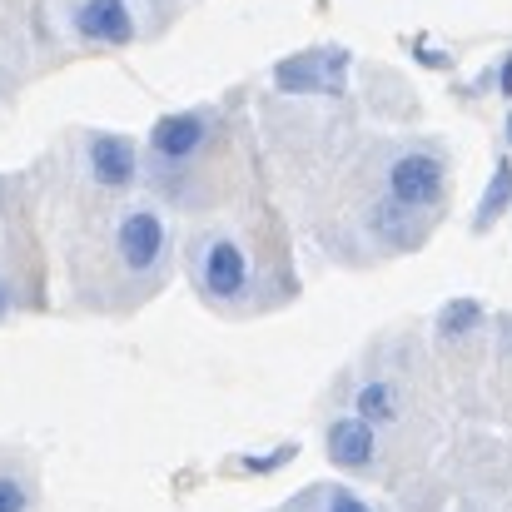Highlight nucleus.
<instances>
[{
	"label": "nucleus",
	"mask_w": 512,
	"mask_h": 512,
	"mask_svg": "<svg viewBox=\"0 0 512 512\" xmlns=\"http://www.w3.org/2000/svg\"><path fill=\"white\" fill-rule=\"evenodd\" d=\"M194 289L214 304V309H239L254 289V264L244 254V244L234 234H209L194 249Z\"/></svg>",
	"instance_id": "1"
},
{
	"label": "nucleus",
	"mask_w": 512,
	"mask_h": 512,
	"mask_svg": "<svg viewBox=\"0 0 512 512\" xmlns=\"http://www.w3.org/2000/svg\"><path fill=\"white\" fill-rule=\"evenodd\" d=\"M165 254H170V224L160 209H130L120 214L115 224V259L125 274L145 279V274H160L165 269Z\"/></svg>",
	"instance_id": "2"
},
{
	"label": "nucleus",
	"mask_w": 512,
	"mask_h": 512,
	"mask_svg": "<svg viewBox=\"0 0 512 512\" xmlns=\"http://www.w3.org/2000/svg\"><path fill=\"white\" fill-rule=\"evenodd\" d=\"M443 184H448V170L433 150H403L388 165V209L418 214V209L443 199Z\"/></svg>",
	"instance_id": "3"
},
{
	"label": "nucleus",
	"mask_w": 512,
	"mask_h": 512,
	"mask_svg": "<svg viewBox=\"0 0 512 512\" xmlns=\"http://www.w3.org/2000/svg\"><path fill=\"white\" fill-rule=\"evenodd\" d=\"M204 140H209V110H174L165 120H155L150 155H155V165L179 170V165H189L204 150Z\"/></svg>",
	"instance_id": "4"
},
{
	"label": "nucleus",
	"mask_w": 512,
	"mask_h": 512,
	"mask_svg": "<svg viewBox=\"0 0 512 512\" xmlns=\"http://www.w3.org/2000/svg\"><path fill=\"white\" fill-rule=\"evenodd\" d=\"M85 165L100 189H130L140 179V150L130 135H90Z\"/></svg>",
	"instance_id": "5"
},
{
	"label": "nucleus",
	"mask_w": 512,
	"mask_h": 512,
	"mask_svg": "<svg viewBox=\"0 0 512 512\" xmlns=\"http://www.w3.org/2000/svg\"><path fill=\"white\" fill-rule=\"evenodd\" d=\"M324 453H329L334 468L363 473V468H373V458H378V428L363 423L358 413H353V418H334V423L324 428Z\"/></svg>",
	"instance_id": "6"
},
{
	"label": "nucleus",
	"mask_w": 512,
	"mask_h": 512,
	"mask_svg": "<svg viewBox=\"0 0 512 512\" xmlns=\"http://www.w3.org/2000/svg\"><path fill=\"white\" fill-rule=\"evenodd\" d=\"M75 30L95 45H130L135 40V15L125 0H80L75 5Z\"/></svg>",
	"instance_id": "7"
},
{
	"label": "nucleus",
	"mask_w": 512,
	"mask_h": 512,
	"mask_svg": "<svg viewBox=\"0 0 512 512\" xmlns=\"http://www.w3.org/2000/svg\"><path fill=\"white\" fill-rule=\"evenodd\" d=\"M343 75V55L339 50H314L299 60L279 65V90H339Z\"/></svg>",
	"instance_id": "8"
},
{
	"label": "nucleus",
	"mask_w": 512,
	"mask_h": 512,
	"mask_svg": "<svg viewBox=\"0 0 512 512\" xmlns=\"http://www.w3.org/2000/svg\"><path fill=\"white\" fill-rule=\"evenodd\" d=\"M398 413H403V393H398V383H388V378H368V383L358 388V418H363V423L388 428Z\"/></svg>",
	"instance_id": "9"
},
{
	"label": "nucleus",
	"mask_w": 512,
	"mask_h": 512,
	"mask_svg": "<svg viewBox=\"0 0 512 512\" xmlns=\"http://www.w3.org/2000/svg\"><path fill=\"white\" fill-rule=\"evenodd\" d=\"M512 199V160H503L498 170H493V184H488V199H483V209H478V229H488L503 209H508Z\"/></svg>",
	"instance_id": "10"
},
{
	"label": "nucleus",
	"mask_w": 512,
	"mask_h": 512,
	"mask_svg": "<svg viewBox=\"0 0 512 512\" xmlns=\"http://www.w3.org/2000/svg\"><path fill=\"white\" fill-rule=\"evenodd\" d=\"M0 512H35V488L15 468H0Z\"/></svg>",
	"instance_id": "11"
},
{
	"label": "nucleus",
	"mask_w": 512,
	"mask_h": 512,
	"mask_svg": "<svg viewBox=\"0 0 512 512\" xmlns=\"http://www.w3.org/2000/svg\"><path fill=\"white\" fill-rule=\"evenodd\" d=\"M319 503H324L319 512H373L358 493H348V488H324V493H319Z\"/></svg>",
	"instance_id": "12"
},
{
	"label": "nucleus",
	"mask_w": 512,
	"mask_h": 512,
	"mask_svg": "<svg viewBox=\"0 0 512 512\" xmlns=\"http://www.w3.org/2000/svg\"><path fill=\"white\" fill-rule=\"evenodd\" d=\"M478 319H483V309H478V304H448L443 329H448V334H463V329H473Z\"/></svg>",
	"instance_id": "13"
},
{
	"label": "nucleus",
	"mask_w": 512,
	"mask_h": 512,
	"mask_svg": "<svg viewBox=\"0 0 512 512\" xmlns=\"http://www.w3.org/2000/svg\"><path fill=\"white\" fill-rule=\"evenodd\" d=\"M10 309H15V284H10V279L0 274V324L10 319Z\"/></svg>",
	"instance_id": "14"
},
{
	"label": "nucleus",
	"mask_w": 512,
	"mask_h": 512,
	"mask_svg": "<svg viewBox=\"0 0 512 512\" xmlns=\"http://www.w3.org/2000/svg\"><path fill=\"white\" fill-rule=\"evenodd\" d=\"M503 90H512V60L503 65Z\"/></svg>",
	"instance_id": "15"
},
{
	"label": "nucleus",
	"mask_w": 512,
	"mask_h": 512,
	"mask_svg": "<svg viewBox=\"0 0 512 512\" xmlns=\"http://www.w3.org/2000/svg\"><path fill=\"white\" fill-rule=\"evenodd\" d=\"M508 135H512V115H508Z\"/></svg>",
	"instance_id": "16"
}]
</instances>
